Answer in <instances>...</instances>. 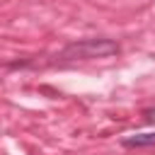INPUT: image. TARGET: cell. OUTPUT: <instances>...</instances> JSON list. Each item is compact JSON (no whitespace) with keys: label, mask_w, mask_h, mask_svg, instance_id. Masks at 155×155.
Wrapping results in <instances>:
<instances>
[{"label":"cell","mask_w":155,"mask_h":155,"mask_svg":"<svg viewBox=\"0 0 155 155\" xmlns=\"http://www.w3.org/2000/svg\"><path fill=\"white\" fill-rule=\"evenodd\" d=\"M121 51V46L114 39H80V41H70L68 46H63L56 56H51L46 63L41 65H68V63H78V61H92V58H109L116 56Z\"/></svg>","instance_id":"1"},{"label":"cell","mask_w":155,"mask_h":155,"mask_svg":"<svg viewBox=\"0 0 155 155\" xmlns=\"http://www.w3.org/2000/svg\"><path fill=\"white\" fill-rule=\"evenodd\" d=\"M124 148H153L155 145V131L153 133H131L121 138Z\"/></svg>","instance_id":"2"}]
</instances>
